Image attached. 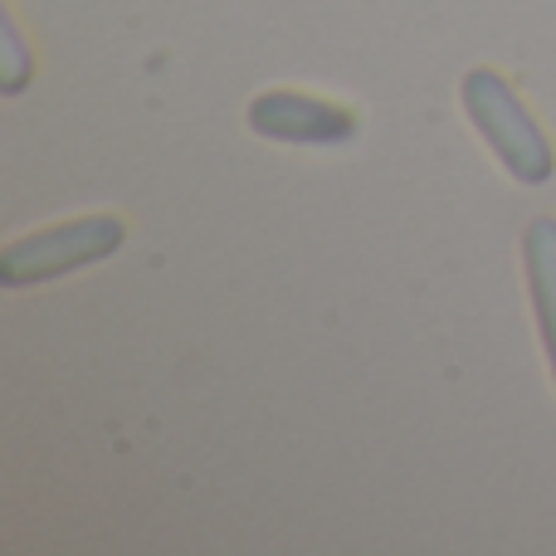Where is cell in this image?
Returning <instances> with one entry per match:
<instances>
[{"mask_svg": "<svg viewBox=\"0 0 556 556\" xmlns=\"http://www.w3.org/2000/svg\"><path fill=\"white\" fill-rule=\"evenodd\" d=\"M127 225L117 215H84V220H64L54 230L25 235V240L5 244L0 254V283L5 288H29V283H49L74 269L108 260L113 250H123Z\"/></svg>", "mask_w": 556, "mask_h": 556, "instance_id": "2", "label": "cell"}, {"mask_svg": "<svg viewBox=\"0 0 556 556\" xmlns=\"http://www.w3.org/2000/svg\"><path fill=\"white\" fill-rule=\"evenodd\" d=\"M522 264H528V293H532V313H538L542 352H547L552 376H556V220L552 215H538L522 230Z\"/></svg>", "mask_w": 556, "mask_h": 556, "instance_id": "4", "label": "cell"}, {"mask_svg": "<svg viewBox=\"0 0 556 556\" xmlns=\"http://www.w3.org/2000/svg\"><path fill=\"white\" fill-rule=\"evenodd\" d=\"M459 98H464V117L479 127V137L489 142V152L498 156V166L513 181L542 186L556 172V152H552L547 132L532 123L518 88L503 74H493V68H469Z\"/></svg>", "mask_w": 556, "mask_h": 556, "instance_id": "1", "label": "cell"}, {"mask_svg": "<svg viewBox=\"0 0 556 556\" xmlns=\"http://www.w3.org/2000/svg\"><path fill=\"white\" fill-rule=\"evenodd\" d=\"M250 127L264 142L288 147H342L356 137V117L332 98L293 93V88H274L250 103Z\"/></svg>", "mask_w": 556, "mask_h": 556, "instance_id": "3", "label": "cell"}]
</instances>
